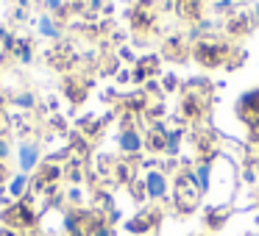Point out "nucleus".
Wrapping results in <instances>:
<instances>
[{
  "label": "nucleus",
  "mask_w": 259,
  "mask_h": 236,
  "mask_svg": "<svg viewBox=\"0 0 259 236\" xmlns=\"http://www.w3.org/2000/svg\"><path fill=\"white\" fill-rule=\"evenodd\" d=\"M3 222H6L9 228H14V230H23V228H31V225L36 222V214H34V208H31L28 203L17 200L14 206H9L6 211H3Z\"/></svg>",
  "instance_id": "1"
},
{
  "label": "nucleus",
  "mask_w": 259,
  "mask_h": 236,
  "mask_svg": "<svg viewBox=\"0 0 259 236\" xmlns=\"http://www.w3.org/2000/svg\"><path fill=\"white\" fill-rule=\"evenodd\" d=\"M36 164H39V147H36L34 142H25V145L20 147V169H23V175H28Z\"/></svg>",
  "instance_id": "2"
},
{
  "label": "nucleus",
  "mask_w": 259,
  "mask_h": 236,
  "mask_svg": "<svg viewBox=\"0 0 259 236\" xmlns=\"http://www.w3.org/2000/svg\"><path fill=\"white\" fill-rule=\"evenodd\" d=\"M25 189H28V175H17V178L12 181V186H9V192H12V197H23Z\"/></svg>",
  "instance_id": "3"
},
{
  "label": "nucleus",
  "mask_w": 259,
  "mask_h": 236,
  "mask_svg": "<svg viewBox=\"0 0 259 236\" xmlns=\"http://www.w3.org/2000/svg\"><path fill=\"white\" fill-rule=\"evenodd\" d=\"M148 192H151L153 197L164 195V181H162V175H148Z\"/></svg>",
  "instance_id": "4"
},
{
  "label": "nucleus",
  "mask_w": 259,
  "mask_h": 236,
  "mask_svg": "<svg viewBox=\"0 0 259 236\" xmlns=\"http://www.w3.org/2000/svg\"><path fill=\"white\" fill-rule=\"evenodd\" d=\"M120 145H123V150H137V147H140V136L137 134H123V139H120Z\"/></svg>",
  "instance_id": "5"
},
{
  "label": "nucleus",
  "mask_w": 259,
  "mask_h": 236,
  "mask_svg": "<svg viewBox=\"0 0 259 236\" xmlns=\"http://www.w3.org/2000/svg\"><path fill=\"white\" fill-rule=\"evenodd\" d=\"M39 31H42V34H45V36H59V28H56V25H53V20H42V23H39Z\"/></svg>",
  "instance_id": "6"
},
{
  "label": "nucleus",
  "mask_w": 259,
  "mask_h": 236,
  "mask_svg": "<svg viewBox=\"0 0 259 236\" xmlns=\"http://www.w3.org/2000/svg\"><path fill=\"white\" fill-rule=\"evenodd\" d=\"M17 56L23 58V62H31V47H28V42H20V47H17Z\"/></svg>",
  "instance_id": "7"
},
{
  "label": "nucleus",
  "mask_w": 259,
  "mask_h": 236,
  "mask_svg": "<svg viewBox=\"0 0 259 236\" xmlns=\"http://www.w3.org/2000/svg\"><path fill=\"white\" fill-rule=\"evenodd\" d=\"M90 236H109V228H92Z\"/></svg>",
  "instance_id": "8"
},
{
  "label": "nucleus",
  "mask_w": 259,
  "mask_h": 236,
  "mask_svg": "<svg viewBox=\"0 0 259 236\" xmlns=\"http://www.w3.org/2000/svg\"><path fill=\"white\" fill-rule=\"evenodd\" d=\"M6 156H9V145H6V142H0V161H3Z\"/></svg>",
  "instance_id": "9"
},
{
  "label": "nucleus",
  "mask_w": 259,
  "mask_h": 236,
  "mask_svg": "<svg viewBox=\"0 0 259 236\" xmlns=\"http://www.w3.org/2000/svg\"><path fill=\"white\" fill-rule=\"evenodd\" d=\"M31 103H34V97H31V95H23V97H20V106H31Z\"/></svg>",
  "instance_id": "10"
},
{
  "label": "nucleus",
  "mask_w": 259,
  "mask_h": 236,
  "mask_svg": "<svg viewBox=\"0 0 259 236\" xmlns=\"http://www.w3.org/2000/svg\"><path fill=\"white\" fill-rule=\"evenodd\" d=\"M0 236H17V233H14L12 228H3V230H0Z\"/></svg>",
  "instance_id": "11"
},
{
  "label": "nucleus",
  "mask_w": 259,
  "mask_h": 236,
  "mask_svg": "<svg viewBox=\"0 0 259 236\" xmlns=\"http://www.w3.org/2000/svg\"><path fill=\"white\" fill-rule=\"evenodd\" d=\"M48 6H51V9H59V0H48Z\"/></svg>",
  "instance_id": "12"
},
{
  "label": "nucleus",
  "mask_w": 259,
  "mask_h": 236,
  "mask_svg": "<svg viewBox=\"0 0 259 236\" xmlns=\"http://www.w3.org/2000/svg\"><path fill=\"white\" fill-rule=\"evenodd\" d=\"M0 181H3V172H0Z\"/></svg>",
  "instance_id": "13"
}]
</instances>
